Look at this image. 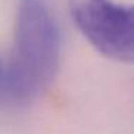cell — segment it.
<instances>
[{"label":"cell","instance_id":"obj_3","mask_svg":"<svg viewBox=\"0 0 134 134\" xmlns=\"http://www.w3.org/2000/svg\"><path fill=\"white\" fill-rule=\"evenodd\" d=\"M0 99H9V79H7V66L0 61Z\"/></svg>","mask_w":134,"mask_h":134},{"label":"cell","instance_id":"obj_1","mask_svg":"<svg viewBox=\"0 0 134 134\" xmlns=\"http://www.w3.org/2000/svg\"><path fill=\"white\" fill-rule=\"evenodd\" d=\"M61 59V30L46 0H20L15 45L7 65L9 99L29 102L55 79Z\"/></svg>","mask_w":134,"mask_h":134},{"label":"cell","instance_id":"obj_2","mask_svg":"<svg viewBox=\"0 0 134 134\" xmlns=\"http://www.w3.org/2000/svg\"><path fill=\"white\" fill-rule=\"evenodd\" d=\"M72 20L88 42L108 59H134V15L111 0H68Z\"/></svg>","mask_w":134,"mask_h":134}]
</instances>
